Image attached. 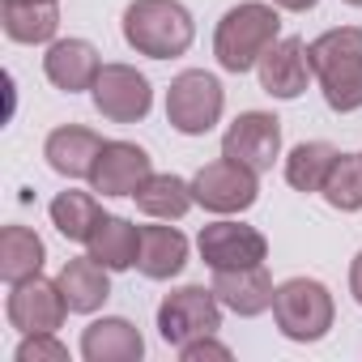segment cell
<instances>
[{"label": "cell", "instance_id": "obj_18", "mask_svg": "<svg viewBox=\"0 0 362 362\" xmlns=\"http://www.w3.org/2000/svg\"><path fill=\"white\" fill-rule=\"evenodd\" d=\"M0 26L22 47L56 43L60 30V0H0Z\"/></svg>", "mask_w": 362, "mask_h": 362}, {"label": "cell", "instance_id": "obj_19", "mask_svg": "<svg viewBox=\"0 0 362 362\" xmlns=\"http://www.w3.org/2000/svg\"><path fill=\"white\" fill-rule=\"evenodd\" d=\"M56 281H60V294H64L73 315H94L111 298V269H103L90 252L77 260H64Z\"/></svg>", "mask_w": 362, "mask_h": 362}, {"label": "cell", "instance_id": "obj_21", "mask_svg": "<svg viewBox=\"0 0 362 362\" xmlns=\"http://www.w3.org/2000/svg\"><path fill=\"white\" fill-rule=\"evenodd\" d=\"M132 201H136V209H141L145 218H153V222H179V218L197 205L192 179H179V175H170V170H153L145 184L132 192Z\"/></svg>", "mask_w": 362, "mask_h": 362}, {"label": "cell", "instance_id": "obj_24", "mask_svg": "<svg viewBox=\"0 0 362 362\" xmlns=\"http://www.w3.org/2000/svg\"><path fill=\"white\" fill-rule=\"evenodd\" d=\"M337 145H328V141H303V145H294L290 153H286V184L294 188V192H320L324 188V179H328V170H332V162H337Z\"/></svg>", "mask_w": 362, "mask_h": 362}, {"label": "cell", "instance_id": "obj_15", "mask_svg": "<svg viewBox=\"0 0 362 362\" xmlns=\"http://www.w3.org/2000/svg\"><path fill=\"white\" fill-rule=\"evenodd\" d=\"M214 294L222 298L226 311L243 315V320H256L264 311H273V277L264 264H247V269H218L214 273Z\"/></svg>", "mask_w": 362, "mask_h": 362}, {"label": "cell", "instance_id": "obj_3", "mask_svg": "<svg viewBox=\"0 0 362 362\" xmlns=\"http://www.w3.org/2000/svg\"><path fill=\"white\" fill-rule=\"evenodd\" d=\"M119 30H124V43L149 60H175L197 39V22L188 5H179V0H132L124 9Z\"/></svg>", "mask_w": 362, "mask_h": 362}, {"label": "cell", "instance_id": "obj_7", "mask_svg": "<svg viewBox=\"0 0 362 362\" xmlns=\"http://www.w3.org/2000/svg\"><path fill=\"white\" fill-rule=\"evenodd\" d=\"M192 197H197L201 209H209V214H218V218L247 214V209L260 201V175L247 170L243 162L214 158V162H205V166L192 175Z\"/></svg>", "mask_w": 362, "mask_h": 362}, {"label": "cell", "instance_id": "obj_1", "mask_svg": "<svg viewBox=\"0 0 362 362\" xmlns=\"http://www.w3.org/2000/svg\"><path fill=\"white\" fill-rule=\"evenodd\" d=\"M281 39V9L264 5V0H243V5L226 9L218 30H214V56L226 73H252L260 56Z\"/></svg>", "mask_w": 362, "mask_h": 362}, {"label": "cell", "instance_id": "obj_2", "mask_svg": "<svg viewBox=\"0 0 362 362\" xmlns=\"http://www.w3.org/2000/svg\"><path fill=\"white\" fill-rule=\"evenodd\" d=\"M315 81L324 103L337 115H349L362 107V30L358 26H337L324 30L320 39L307 43Z\"/></svg>", "mask_w": 362, "mask_h": 362}, {"label": "cell", "instance_id": "obj_6", "mask_svg": "<svg viewBox=\"0 0 362 362\" xmlns=\"http://www.w3.org/2000/svg\"><path fill=\"white\" fill-rule=\"evenodd\" d=\"M222 328V298L214 286H179L158 303V337L179 349L197 337H209Z\"/></svg>", "mask_w": 362, "mask_h": 362}, {"label": "cell", "instance_id": "obj_20", "mask_svg": "<svg viewBox=\"0 0 362 362\" xmlns=\"http://www.w3.org/2000/svg\"><path fill=\"white\" fill-rule=\"evenodd\" d=\"M188 235L184 230H175L170 222L166 226H141V256H136V269L141 277L149 281H170L184 273L188 264Z\"/></svg>", "mask_w": 362, "mask_h": 362}, {"label": "cell", "instance_id": "obj_27", "mask_svg": "<svg viewBox=\"0 0 362 362\" xmlns=\"http://www.w3.org/2000/svg\"><path fill=\"white\" fill-rule=\"evenodd\" d=\"M13 362H69V345L56 341V332H26L13 349Z\"/></svg>", "mask_w": 362, "mask_h": 362}, {"label": "cell", "instance_id": "obj_12", "mask_svg": "<svg viewBox=\"0 0 362 362\" xmlns=\"http://www.w3.org/2000/svg\"><path fill=\"white\" fill-rule=\"evenodd\" d=\"M149 175H153V158L136 141H103L90 170V188L98 197H132Z\"/></svg>", "mask_w": 362, "mask_h": 362}, {"label": "cell", "instance_id": "obj_22", "mask_svg": "<svg viewBox=\"0 0 362 362\" xmlns=\"http://www.w3.org/2000/svg\"><path fill=\"white\" fill-rule=\"evenodd\" d=\"M86 252H90L103 269L124 273V269H132L136 256H141V226H132V222L119 218V214H103L98 226H94V235H90V243H86Z\"/></svg>", "mask_w": 362, "mask_h": 362}, {"label": "cell", "instance_id": "obj_9", "mask_svg": "<svg viewBox=\"0 0 362 362\" xmlns=\"http://www.w3.org/2000/svg\"><path fill=\"white\" fill-rule=\"evenodd\" d=\"M222 158L243 162L247 170L264 175L281 158V119L273 111H243L222 132Z\"/></svg>", "mask_w": 362, "mask_h": 362}, {"label": "cell", "instance_id": "obj_4", "mask_svg": "<svg viewBox=\"0 0 362 362\" xmlns=\"http://www.w3.org/2000/svg\"><path fill=\"white\" fill-rule=\"evenodd\" d=\"M273 320H277V332L286 341L315 345L332 332V320H337L332 290L315 277H290L273 294Z\"/></svg>", "mask_w": 362, "mask_h": 362}, {"label": "cell", "instance_id": "obj_17", "mask_svg": "<svg viewBox=\"0 0 362 362\" xmlns=\"http://www.w3.org/2000/svg\"><path fill=\"white\" fill-rule=\"evenodd\" d=\"M81 358L86 362H141L145 337L124 315H103L81 332Z\"/></svg>", "mask_w": 362, "mask_h": 362}, {"label": "cell", "instance_id": "obj_16", "mask_svg": "<svg viewBox=\"0 0 362 362\" xmlns=\"http://www.w3.org/2000/svg\"><path fill=\"white\" fill-rule=\"evenodd\" d=\"M98 149H103V136H98L94 128H81V124H60V128H52L47 141H43L47 166H52L56 175H64V179H90Z\"/></svg>", "mask_w": 362, "mask_h": 362}, {"label": "cell", "instance_id": "obj_10", "mask_svg": "<svg viewBox=\"0 0 362 362\" xmlns=\"http://www.w3.org/2000/svg\"><path fill=\"white\" fill-rule=\"evenodd\" d=\"M197 252H201V260H205L214 273H218V269H247V264H264V260H269V239H264L256 226H247V222L222 218V222L201 226Z\"/></svg>", "mask_w": 362, "mask_h": 362}, {"label": "cell", "instance_id": "obj_14", "mask_svg": "<svg viewBox=\"0 0 362 362\" xmlns=\"http://www.w3.org/2000/svg\"><path fill=\"white\" fill-rule=\"evenodd\" d=\"M43 73L56 90L81 94V90H94V81L103 73V60H98V47L90 39H56V43H47Z\"/></svg>", "mask_w": 362, "mask_h": 362}, {"label": "cell", "instance_id": "obj_13", "mask_svg": "<svg viewBox=\"0 0 362 362\" xmlns=\"http://www.w3.org/2000/svg\"><path fill=\"white\" fill-rule=\"evenodd\" d=\"M256 77H260V90H264L269 98L290 103V98L307 94V86H311V77H315L311 56H307V43L294 39V35H290V39H277V43L260 56Z\"/></svg>", "mask_w": 362, "mask_h": 362}, {"label": "cell", "instance_id": "obj_31", "mask_svg": "<svg viewBox=\"0 0 362 362\" xmlns=\"http://www.w3.org/2000/svg\"><path fill=\"white\" fill-rule=\"evenodd\" d=\"M345 5H354V9H362V0H345Z\"/></svg>", "mask_w": 362, "mask_h": 362}, {"label": "cell", "instance_id": "obj_8", "mask_svg": "<svg viewBox=\"0 0 362 362\" xmlns=\"http://www.w3.org/2000/svg\"><path fill=\"white\" fill-rule=\"evenodd\" d=\"M90 98H94V111L103 119H111V124H141L149 115V107H153V86H149L145 73H136L132 64L115 60V64H103Z\"/></svg>", "mask_w": 362, "mask_h": 362}, {"label": "cell", "instance_id": "obj_30", "mask_svg": "<svg viewBox=\"0 0 362 362\" xmlns=\"http://www.w3.org/2000/svg\"><path fill=\"white\" fill-rule=\"evenodd\" d=\"M273 5H277L281 13H311L320 0H273Z\"/></svg>", "mask_w": 362, "mask_h": 362}, {"label": "cell", "instance_id": "obj_23", "mask_svg": "<svg viewBox=\"0 0 362 362\" xmlns=\"http://www.w3.org/2000/svg\"><path fill=\"white\" fill-rule=\"evenodd\" d=\"M43 264H47V243L30 226L13 222V226L0 230V277H5L9 286L43 273Z\"/></svg>", "mask_w": 362, "mask_h": 362}, {"label": "cell", "instance_id": "obj_26", "mask_svg": "<svg viewBox=\"0 0 362 362\" xmlns=\"http://www.w3.org/2000/svg\"><path fill=\"white\" fill-rule=\"evenodd\" d=\"M320 197L337 209V214H358L362 209V153H337Z\"/></svg>", "mask_w": 362, "mask_h": 362}, {"label": "cell", "instance_id": "obj_5", "mask_svg": "<svg viewBox=\"0 0 362 362\" xmlns=\"http://www.w3.org/2000/svg\"><path fill=\"white\" fill-rule=\"evenodd\" d=\"M226 111V90L205 69H184L166 90V124L184 136H205Z\"/></svg>", "mask_w": 362, "mask_h": 362}, {"label": "cell", "instance_id": "obj_29", "mask_svg": "<svg viewBox=\"0 0 362 362\" xmlns=\"http://www.w3.org/2000/svg\"><path fill=\"white\" fill-rule=\"evenodd\" d=\"M349 294H354V303L362 307V252L349 260Z\"/></svg>", "mask_w": 362, "mask_h": 362}, {"label": "cell", "instance_id": "obj_11", "mask_svg": "<svg viewBox=\"0 0 362 362\" xmlns=\"http://www.w3.org/2000/svg\"><path fill=\"white\" fill-rule=\"evenodd\" d=\"M5 315L22 337L26 332H56L64 324V315H69V303L60 294V281H47L43 273H35V277L9 286Z\"/></svg>", "mask_w": 362, "mask_h": 362}, {"label": "cell", "instance_id": "obj_28", "mask_svg": "<svg viewBox=\"0 0 362 362\" xmlns=\"http://www.w3.org/2000/svg\"><path fill=\"white\" fill-rule=\"evenodd\" d=\"M179 358H184V362H205V358L230 362V345H222L218 332H209V337H197V341H188V345H179Z\"/></svg>", "mask_w": 362, "mask_h": 362}, {"label": "cell", "instance_id": "obj_25", "mask_svg": "<svg viewBox=\"0 0 362 362\" xmlns=\"http://www.w3.org/2000/svg\"><path fill=\"white\" fill-rule=\"evenodd\" d=\"M98 218H103V209H98L94 188H90V192H73V188H69V192H60V197L52 201V226H56L69 243H90Z\"/></svg>", "mask_w": 362, "mask_h": 362}]
</instances>
